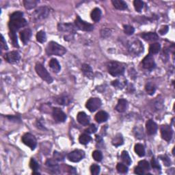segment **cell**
Here are the masks:
<instances>
[{"mask_svg": "<svg viewBox=\"0 0 175 175\" xmlns=\"http://www.w3.org/2000/svg\"><path fill=\"white\" fill-rule=\"evenodd\" d=\"M22 142L24 144L30 147L31 150H34L36 147L37 141L34 136L30 133L25 134L22 137Z\"/></svg>", "mask_w": 175, "mask_h": 175, "instance_id": "9", "label": "cell"}, {"mask_svg": "<svg viewBox=\"0 0 175 175\" xmlns=\"http://www.w3.org/2000/svg\"><path fill=\"white\" fill-rule=\"evenodd\" d=\"M127 108V101L124 99H121L118 100L117 105L116 106V110L118 112L123 113L125 112Z\"/></svg>", "mask_w": 175, "mask_h": 175, "instance_id": "20", "label": "cell"}, {"mask_svg": "<svg viewBox=\"0 0 175 175\" xmlns=\"http://www.w3.org/2000/svg\"><path fill=\"white\" fill-rule=\"evenodd\" d=\"M77 120L79 122V123L84 126L88 125L90 123V117L84 112L78 113V116H77Z\"/></svg>", "mask_w": 175, "mask_h": 175, "instance_id": "16", "label": "cell"}, {"mask_svg": "<svg viewBox=\"0 0 175 175\" xmlns=\"http://www.w3.org/2000/svg\"><path fill=\"white\" fill-rule=\"evenodd\" d=\"M52 115L55 121L57 123H63L67 119V115L65 114V113L61 109L58 107L53 109Z\"/></svg>", "mask_w": 175, "mask_h": 175, "instance_id": "11", "label": "cell"}, {"mask_svg": "<svg viewBox=\"0 0 175 175\" xmlns=\"http://www.w3.org/2000/svg\"><path fill=\"white\" fill-rule=\"evenodd\" d=\"M31 36V30L29 28L24 29L20 32V37L21 41L23 42V44L26 45L30 41Z\"/></svg>", "mask_w": 175, "mask_h": 175, "instance_id": "17", "label": "cell"}, {"mask_svg": "<svg viewBox=\"0 0 175 175\" xmlns=\"http://www.w3.org/2000/svg\"><path fill=\"white\" fill-rule=\"evenodd\" d=\"M108 119V114L104 111H100L95 115V120L99 123H102L107 121Z\"/></svg>", "mask_w": 175, "mask_h": 175, "instance_id": "22", "label": "cell"}, {"mask_svg": "<svg viewBox=\"0 0 175 175\" xmlns=\"http://www.w3.org/2000/svg\"><path fill=\"white\" fill-rule=\"evenodd\" d=\"M112 84L114 86L116 87V88H121V83L118 80H115L112 81Z\"/></svg>", "mask_w": 175, "mask_h": 175, "instance_id": "49", "label": "cell"}, {"mask_svg": "<svg viewBox=\"0 0 175 175\" xmlns=\"http://www.w3.org/2000/svg\"><path fill=\"white\" fill-rule=\"evenodd\" d=\"M102 105V102L99 98H91L88 101L86 105V108L90 112H93L97 110L98 109L100 108Z\"/></svg>", "mask_w": 175, "mask_h": 175, "instance_id": "7", "label": "cell"}, {"mask_svg": "<svg viewBox=\"0 0 175 175\" xmlns=\"http://www.w3.org/2000/svg\"><path fill=\"white\" fill-rule=\"evenodd\" d=\"M32 174H40V173H39V172H33Z\"/></svg>", "mask_w": 175, "mask_h": 175, "instance_id": "52", "label": "cell"}, {"mask_svg": "<svg viewBox=\"0 0 175 175\" xmlns=\"http://www.w3.org/2000/svg\"><path fill=\"white\" fill-rule=\"evenodd\" d=\"M129 51L135 55H139L144 51L142 42L138 40H135L129 43Z\"/></svg>", "mask_w": 175, "mask_h": 175, "instance_id": "6", "label": "cell"}, {"mask_svg": "<svg viewBox=\"0 0 175 175\" xmlns=\"http://www.w3.org/2000/svg\"><path fill=\"white\" fill-rule=\"evenodd\" d=\"M161 134L163 140H165L167 142H170L172 139L173 131L170 126L163 125L161 127Z\"/></svg>", "mask_w": 175, "mask_h": 175, "instance_id": "14", "label": "cell"}, {"mask_svg": "<svg viewBox=\"0 0 175 175\" xmlns=\"http://www.w3.org/2000/svg\"><path fill=\"white\" fill-rule=\"evenodd\" d=\"M123 144V138L122 135L118 134L116 135V136L114 137L112 140V144L115 147H118L119 146H121Z\"/></svg>", "mask_w": 175, "mask_h": 175, "instance_id": "29", "label": "cell"}, {"mask_svg": "<svg viewBox=\"0 0 175 175\" xmlns=\"http://www.w3.org/2000/svg\"><path fill=\"white\" fill-rule=\"evenodd\" d=\"M4 58L8 62L15 64L17 63L21 59V56L19 53L17 51H10L9 53L4 54Z\"/></svg>", "mask_w": 175, "mask_h": 175, "instance_id": "13", "label": "cell"}, {"mask_svg": "<svg viewBox=\"0 0 175 175\" xmlns=\"http://www.w3.org/2000/svg\"><path fill=\"white\" fill-rule=\"evenodd\" d=\"M92 137L87 134H84L80 136L79 138V141L81 144H87L88 143L91 141Z\"/></svg>", "mask_w": 175, "mask_h": 175, "instance_id": "32", "label": "cell"}, {"mask_svg": "<svg viewBox=\"0 0 175 175\" xmlns=\"http://www.w3.org/2000/svg\"><path fill=\"white\" fill-rule=\"evenodd\" d=\"M135 152L139 157H144L145 155V149L144 146L141 144H137L134 147Z\"/></svg>", "mask_w": 175, "mask_h": 175, "instance_id": "27", "label": "cell"}, {"mask_svg": "<svg viewBox=\"0 0 175 175\" xmlns=\"http://www.w3.org/2000/svg\"><path fill=\"white\" fill-rule=\"evenodd\" d=\"M160 49H161V45L160 43H158V42H155V43L151 44L149 47L150 54H157V53L160 51Z\"/></svg>", "mask_w": 175, "mask_h": 175, "instance_id": "30", "label": "cell"}, {"mask_svg": "<svg viewBox=\"0 0 175 175\" xmlns=\"http://www.w3.org/2000/svg\"><path fill=\"white\" fill-rule=\"evenodd\" d=\"M142 37L147 41H156L159 39V36L155 32H147L142 34Z\"/></svg>", "mask_w": 175, "mask_h": 175, "instance_id": "23", "label": "cell"}, {"mask_svg": "<svg viewBox=\"0 0 175 175\" xmlns=\"http://www.w3.org/2000/svg\"><path fill=\"white\" fill-rule=\"evenodd\" d=\"M85 157V153L82 150H75L68 155V160L72 162H79Z\"/></svg>", "mask_w": 175, "mask_h": 175, "instance_id": "10", "label": "cell"}, {"mask_svg": "<svg viewBox=\"0 0 175 175\" xmlns=\"http://www.w3.org/2000/svg\"><path fill=\"white\" fill-rule=\"evenodd\" d=\"M134 28L132 26L129 25H124V31L127 35H132L134 33Z\"/></svg>", "mask_w": 175, "mask_h": 175, "instance_id": "39", "label": "cell"}, {"mask_svg": "<svg viewBox=\"0 0 175 175\" xmlns=\"http://www.w3.org/2000/svg\"><path fill=\"white\" fill-rule=\"evenodd\" d=\"M108 72L114 77L121 76L124 73V67L118 62H110L107 64Z\"/></svg>", "mask_w": 175, "mask_h": 175, "instance_id": "3", "label": "cell"}, {"mask_svg": "<svg viewBox=\"0 0 175 175\" xmlns=\"http://www.w3.org/2000/svg\"><path fill=\"white\" fill-rule=\"evenodd\" d=\"M30 167L34 171H36L37 170H38L39 168V165L38 163L36 162V161L35 160L31 159V160L30 161Z\"/></svg>", "mask_w": 175, "mask_h": 175, "instance_id": "43", "label": "cell"}, {"mask_svg": "<svg viewBox=\"0 0 175 175\" xmlns=\"http://www.w3.org/2000/svg\"><path fill=\"white\" fill-rule=\"evenodd\" d=\"M168 31V25H164L161 27V28L159 31V33H160L161 35H164L166 34Z\"/></svg>", "mask_w": 175, "mask_h": 175, "instance_id": "46", "label": "cell"}, {"mask_svg": "<svg viewBox=\"0 0 175 175\" xmlns=\"http://www.w3.org/2000/svg\"><path fill=\"white\" fill-rule=\"evenodd\" d=\"M36 40L37 41L41 42V43H43L46 41L47 37L46 34L44 31H39L36 34Z\"/></svg>", "mask_w": 175, "mask_h": 175, "instance_id": "34", "label": "cell"}, {"mask_svg": "<svg viewBox=\"0 0 175 175\" xmlns=\"http://www.w3.org/2000/svg\"><path fill=\"white\" fill-rule=\"evenodd\" d=\"M146 128H147V134L150 136L154 135L157 131V125L154 121L152 120H149L147 121L146 124Z\"/></svg>", "mask_w": 175, "mask_h": 175, "instance_id": "15", "label": "cell"}, {"mask_svg": "<svg viewBox=\"0 0 175 175\" xmlns=\"http://www.w3.org/2000/svg\"><path fill=\"white\" fill-rule=\"evenodd\" d=\"M75 27L78 28L79 30L85 31H91L93 30L94 26L91 23H88L85 22L84 21L81 20V18L79 16H77L76 19L75 21Z\"/></svg>", "mask_w": 175, "mask_h": 175, "instance_id": "8", "label": "cell"}, {"mask_svg": "<svg viewBox=\"0 0 175 175\" xmlns=\"http://www.w3.org/2000/svg\"><path fill=\"white\" fill-rule=\"evenodd\" d=\"M97 131V127L95 126V124H91V125H90L86 130H85V131H86L87 134H89L96 133Z\"/></svg>", "mask_w": 175, "mask_h": 175, "instance_id": "42", "label": "cell"}, {"mask_svg": "<svg viewBox=\"0 0 175 175\" xmlns=\"http://www.w3.org/2000/svg\"><path fill=\"white\" fill-rule=\"evenodd\" d=\"M75 26L70 23H67V24H59L58 25V30L62 31H68L71 33H75Z\"/></svg>", "mask_w": 175, "mask_h": 175, "instance_id": "21", "label": "cell"}, {"mask_svg": "<svg viewBox=\"0 0 175 175\" xmlns=\"http://www.w3.org/2000/svg\"><path fill=\"white\" fill-rule=\"evenodd\" d=\"M134 5L136 11L140 12H141L143 7H144V2L142 1H140V0H136V1L134 2Z\"/></svg>", "mask_w": 175, "mask_h": 175, "instance_id": "36", "label": "cell"}, {"mask_svg": "<svg viewBox=\"0 0 175 175\" xmlns=\"http://www.w3.org/2000/svg\"><path fill=\"white\" fill-rule=\"evenodd\" d=\"M38 4V1H34V0H25L23 2V4L26 9L31 10L35 8Z\"/></svg>", "mask_w": 175, "mask_h": 175, "instance_id": "31", "label": "cell"}, {"mask_svg": "<svg viewBox=\"0 0 175 175\" xmlns=\"http://www.w3.org/2000/svg\"><path fill=\"white\" fill-rule=\"evenodd\" d=\"M134 172H135V173L137 174H144V170L142 168H140V166L136 167V168H135V171Z\"/></svg>", "mask_w": 175, "mask_h": 175, "instance_id": "48", "label": "cell"}, {"mask_svg": "<svg viewBox=\"0 0 175 175\" xmlns=\"http://www.w3.org/2000/svg\"><path fill=\"white\" fill-rule=\"evenodd\" d=\"M91 18L94 22H99L101 19V11L98 8H95L94 9L92 10L91 12Z\"/></svg>", "mask_w": 175, "mask_h": 175, "instance_id": "25", "label": "cell"}, {"mask_svg": "<svg viewBox=\"0 0 175 175\" xmlns=\"http://www.w3.org/2000/svg\"><path fill=\"white\" fill-rule=\"evenodd\" d=\"M116 169H117L118 172H121V173H127V171H128V168H127V166L121 163H119L117 164Z\"/></svg>", "mask_w": 175, "mask_h": 175, "instance_id": "37", "label": "cell"}, {"mask_svg": "<svg viewBox=\"0 0 175 175\" xmlns=\"http://www.w3.org/2000/svg\"><path fill=\"white\" fill-rule=\"evenodd\" d=\"M1 47L2 49H4V50H8V46L6 45V42L5 41V39L4 38L3 36H2V44H1Z\"/></svg>", "mask_w": 175, "mask_h": 175, "instance_id": "47", "label": "cell"}, {"mask_svg": "<svg viewBox=\"0 0 175 175\" xmlns=\"http://www.w3.org/2000/svg\"><path fill=\"white\" fill-rule=\"evenodd\" d=\"M112 4L115 8L121 10H126L127 8V4L123 0H112Z\"/></svg>", "mask_w": 175, "mask_h": 175, "instance_id": "24", "label": "cell"}, {"mask_svg": "<svg viewBox=\"0 0 175 175\" xmlns=\"http://www.w3.org/2000/svg\"><path fill=\"white\" fill-rule=\"evenodd\" d=\"M121 158H122V160L123 161V162L127 164V165H131V159L129 155L128 154V153L127 152V151L124 150L123 151V153H122V155H121Z\"/></svg>", "mask_w": 175, "mask_h": 175, "instance_id": "33", "label": "cell"}, {"mask_svg": "<svg viewBox=\"0 0 175 175\" xmlns=\"http://www.w3.org/2000/svg\"><path fill=\"white\" fill-rule=\"evenodd\" d=\"M50 14V9L48 7H40L38 9L36 10L32 14V20L34 21H39L42 19H45Z\"/></svg>", "mask_w": 175, "mask_h": 175, "instance_id": "5", "label": "cell"}, {"mask_svg": "<svg viewBox=\"0 0 175 175\" xmlns=\"http://www.w3.org/2000/svg\"><path fill=\"white\" fill-rule=\"evenodd\" d=\"M49 64L50 68H51V69L54 71V72L58 73L60 71V69H61L60 65L59 62H58V61L56 59H54V58H53V59L50 60Z\"/></svg>", "mask_w": 175, "mask_h": 175, "instance_id": "26", "label": "cell"}, {"mask_svg": "<svg viewBox=\"0 0 175 175\" xmlns=\"http://www.w3.org/2000/svg\"><path fill=\"white\" fill-rule=\"evenodd\" d=\"M66 52H67V49L65 47L54 41L50 42L46 47V53L48 55L62 56L66 54Z\"/></svg>", "mask_w": 175, "mask_h": 175, "instance_id": "2", "label": "cell"}, {"mask_svg": "<svg viewBox=\"0 0 175 175\" xmlns=\"http://www.w3.org/2000/svg\"><path fill=\"white\" fill-rule=\"evenodd\" d=\"M162 160L164 161V163H166V166H169L170 163V161L168 157H166V156H164V157L162 159Z\"/></svg>", "mask_w": 175, "mask_h": 175, "instance_id": "51", "label": "cell"}, {"mask_svg": "<svg viewBox=\"0 0 175 175\" xmlns=\"http://www.w3.org/2000/svg\"><path fill=\"white\" fill-rule=\"evenodd\" d=\"M142 65L143 67L147 70H152L155 68L156 64L152 55L149 54L143 59Z\"/></svg>", "mask_w": 175, "mask_h": 175, "instance_id": "12", "label": "cell"}, {"mask_svg": "<svg viewBox=\"0 0 175 175\" xmlns=\"http://www.w3.org/2000/svg\"><path fill=\"white\" fill-rule=\"evenodd\" d=\"M91 174L93 175H97L100 172V166L97 164H92L91 166Z\"/></svg>", "mask_w": 175, "mask_h": 175, "instance_id": "41", "label": "cell"}, {"mask_svg": "<svg viewBox=\"0 0 175 175\" xmlns=\"http://www.w3.org/2000/svg\"><path fill=\"white\" fill-rule=\"evenodd\" d=\"M138 166H140V168H142L144 171L149 170V168H150L149 163H148V161H146V160H142V161H139Z\"/></svg>", "mask_w": 175, "mask_h": 175, "instance_id": "40", "label": "cell"}, {"mask_svg": "<svg viewBox=\"0 0 175 175\" xmlns=\"http://www.w3.org/2000/svg\"><path fill=\"white\" fill-rule=\"evenodd\" d=\"M92 157H93L94 160L97 161H101L103 159L102 153L100 150H94L92 153Z\"/></svg>", "mask_w": 175, "mask_h": 175, "instance_id": "38", "label": "cell"}, {"mask_svg": "<svg viewBox=\"0 0 175 175\" xmlns=\"http://www.w3.org/2000/svg\"><path fill=\"white\" fill-rule=\"evenodd\" d=\"M23 13L22 12L17 11L13 12L10 17V21L8 23V27L10 30L9 36L12 40V45L15 47H18L17 31L21 28L27 25V21L23 17Z\"/></svg>", "mask_w": 175, "mask_h": 175, "instance_id": "1", "label": "cell"}, {"mask_svg": "<svg viewBox=\"0 0 175 175\" xmlns=\"http://www.w3.org/2000/svg\"><path fill=\"white\" fill-rule=\"evenodd\" d=\"M46 165L49 167V168L51 169V170L54 171L55 173L59 170L58 163L54 160H48L46 162Z\"/></svg>", "mask_w": 175, "mask_h": 175, "instance_id": "28", "label": "cell"}, {"mask_svg": "<svg viewBox=\"0 0 175 175\" xmlns=\"http://www.w3.org/2000/svg\"><path fill=\"white\" fill-rule=\"evenodd\" d=\"M145 90H146V91H147L148 94L153 95L155 92L156 88L155 86V85L153 84L152 83H148L147 85H146Z\"/></svg>", "mask_w": 175, "mask_h": 175, "instance_id": "35", "label": "cell"}, {"mask_svg": "<svg viewBox=\"0 0 175 175\" xmlns=\"http://www.w3.org/2000/svg\"><path fill=\"white\" fill-rule=\"evenodd\" d=\"M151 166H152L153 168H154V169H157V170L161 169L160 165L158 163L157 160H156L155 158H153L152 160H151Z\"/></svg>", "mask_w": 175, "mask_h": 175, "instance_id": "45", "label": "cell"}, {"mask_svg": "<svg viewBox=\"0 0 175 175\" xmlns=\"http://www.w3.org/2000/svg\"><path fill=\"white\" fill-rule=\"evenodd\" d=\"M35 70L36 73L42 79H43L44 81H45L48 84L52 83L53 78L42 64L37 63L35 66Z\"/></svg>", "mask_w": 175, "mask_h": 175, "instance_id": "4", "label": "cell"}, {"mask_svg": "<svg viewBox=\"0 0 175 175\" xmlns=\"http://www.w3.org/2000/svg\"><path fill=\"white\" fill-rule=\"evenodd\" d=\"M6 118L9 119L10 121H15V122H17V121H20V117L19 116H6Z\"/></svg>", "mask_w": 175, "mask_h": 175, "instance_id": "50", "label": "cell"}, {"mask_svg": "<svg viewBox=\"0 0 175 175\" xmlns=\"http://www.w3.org/2000/svg\"><path fill=\"white\" fill-rule=\"evenodd\" d=\"M81 71L86 78L89 79L93 78V71H92V68L90 65L87 64H84L81 66Z\"/></svg>", "mask_w": 175, "mask_h": 175, "instance_id": "19", "label": "cell"}, {"mask_svg": "<svg viewBox=\"0 0 175 175\" xmlns=\"http://www.w3.org/2000/svg\"><path fill=\"white\" fill-rule=\"evenodd\" d=\"M54 157L55 158V160L63 161L64 160V155L62 154V153H58L57 152V151H54Z\"/></svg>", "mask_w": 175, "mask_h": 175, "instance_id": "44", "label": "cell"}, {"mask_svg": "<svg viewBox=\"0 0 175 175\" xmlns=\"http://www.w3.org/2000/svg\"><path fill=\"white\" fill-rule=\"evenodd\" d=\"M71 101H72V99H71V97L68 96L67 94H62L55 99V101H56V103H58L59 105H69Z\"/></svg>", "mask_w": 175, "mask_h": 175, "instance_id": "18", "label": "cell"}]
</instances>
